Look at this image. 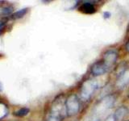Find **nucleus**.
<instances>
[{
    "instance_id": "nucleus-12",
    "label": "nucleus",
    "mask_w": 129,
    "mask_h": 121,
    "mask_svg": "<svg viewBox=\"0 0 129 121\" xmlns=\"http://www.w3.org/2000/svg\"><path fill=\"white\" fill-rule=\"evenodd\" d=\"M84 121H101V117L91 111L90 114L85 117Z\"/></svg>"
},
{
    "instance_id": "nucleus-15",
    "label": "nucleus",
    "mask_w": 129,
    "mask_h": 121,
    "mask_svg": "<svg viewBox=\"0 0 129 121\" xmlns=\"http://www.w3.org/2000/svg\"><path fill=\"white\" fill-rule=\"evenodd\" d=\"M125 49H126V51L129 53V40L126 43V44H125Z\"/></svg>"
},
{
    "instance_id": "nucleus-7",
    "label": "nucleus",
    "mask_w": 129,
    "mask_h": 121,
    "mask_svg": "<svg viewBox=\"0 0 129 121\" xmlns=\"http://www.w3.org/2000/svg\"><path fill=\"white\" fill-rule=\"evenodd\" d=\"M109 70V69L107 66L105 65V63L103 62L102 60H97L96 62H94L92 65V66L90 68V73L94 77H98L105 74L106 73H107Z\"/></svg>"
},
{
    "instance_id": "nucleus-17",
    "label": "nucleus",
    "mask_w": 129,
    "mask_h": 121,
    "mask_svg": "<svg viewBox=\"0 0 129 121\" xmlns=\"http://www.w3.org/2000/svg\"><path fill=\"white\" fill-rule=\"evenodd\" d=\"M127 121H129V120H127Z\"/></svg>"
},
{
    "instance_id": "nucleus-3",
    "label": "nucleus",
    "mask_w": 129,
    "mask_h": 121,
    "mask_svg": "<svg viewBox=\"0 0 129 121\" xmlns=\"http://www.w3.org/2000/svg\"><path fill=\"white\" fill-rule=\"evenodd\" d=\"M115 103V97L111 95H107L104 97L103 99H101L99 102L95 105L94 109L92 110V112L95 113L99 116H102L105 112H107L109 109L112 108L114 107Z\"/></svg>"
},
{
    "instance_id": "nucleus-10",
    "label": "nucleus",
    "mask_w": 129,
    "mask_h": 121,
    "mask_svg": "<svg viewBox=\"0 0 129 121\" xmlns=\"http://www.w3.org/2000/svg\"><path fill=\"white\" fill-rule=\"evenodd\" d=\"M28 10H29L28 8H23V9H20V10H19L17 11H15V13H13L11 15V18L13 19H21L27 13Z\"/></svg>"
},
{
    "instance_id": "nucleus-8",
    "label": "nucleus",
    "mask_w": 129,
    "mask_h": 121,
    "mask_svg": "<svg viewBox=\"0 0 129 121\" xmlns=\"http://www.w3.org/2000/svg\"><path fill=\"white\" fill-rule=\"evenodd\" d=\"M78 11L80 12H82L83 14H86V15H92L94 14L97 8L94 5V3H93L92 2H83L81 5L78 7Z\"/></svg>"
},
{
    "instance_id": "nucleus-1",
    "label": "nucleus",
    "mask_w": 129,
    "mask_h": 121,
    "mask_svg": "<svg viewBox=\"0 0 129 121\" xmlns=\"http://www.w3.org/2000/svg\"><path fill=\"white\" fill-rule=\"evenodd\" d=\"M66 101V99L64 95H58L53 100L48 116V121H60L67 116Z\"/></svg>"
},
{
    "instance_id": "nucleus-5",
    "label": "nucleus",
    "mask_w": 129,
    "mask_h": 121,
    "mask_svg": "<svg viewBox=\"0 0 129 121\" xmlns=\"http://www.w3.org/2000/svg\"><path fill=\"white\" fill-rule=\"evenodd\" d=\"M129 84V67L125 65L120 67L117 72L115 86L118 89H123Z\"/></svg>"
},
{
    "instance_id": "nucleus-2",
    "label": "nucleus",
    "mask_w": 129,
    "mask_h": 121,
    "mask_svg": "<svg viewBox=\"0 0 129 121\" xmlns=\"http://www.w3.org/2000/svg\"><path fill=\"white\" fill-rule=\"evenodd\" d=\"M99 88V82L94 79H87L82 82L79 91V99L86 102L89 101L94 95L95 91Z\"/></svg>"
},
{
    "instance_id": "nucleus-9",
    "label": "nucleus",
    "mask_w": 129,
    "mask_h": 121,
    "mask_svg": "<svg viewBox=\"0 0 129 121\" xmlns=\"http://www.w3.org/2000/svg\"><path fill=\"white\" fill-rule=\"evenodd\" d=\"M128 113V110L127 108L125 106H121L119 107L115 112V117L117 121H119L121 119H123L124 117H126V115H127Z\"/></svg>"
},
{
    "instance_id": "nucleus-13",
    "label": "nucleus",
    "mask_w": 129,
    "mask_h": 121,
    "mask_svg": "<svg viewBox=\"0 0 129 121\" xmlns=\"http://www.w3.org/2000/svg\"><path fill=\"white\" fill-rule=\"evenodd\" d=\"M105 121H117V120L115 119L114 114H113V115H109L106 118V119H105Z\"/></svg>"
},
{
    "instance_id": "nucleus-18",
    "label": "nucleus",
    "mask_w": 129,
    "mask_h": 121,
    "mask_svg": "<svg viewBox=\"0 0 129 121\" xmlns=\"http://www.w3.org/2000/svg\"><path fill=\"white\" fill-rule=\"evenodd\" d=\"M128 97H129V95H128Z\"/></svg>"
},
{
    "instance_id": "nucleus-14",
    "label": "nucleus",
    "mask_w": 129,
    "mask_h": 121,
    "mask_svg": "<svg viewBox=\"0 0 129 121\" xmlns=\"http://www.w3.org/2000/svg\"><path fill=\"white\" fill-rule=\"evenodd\" d=\"M111 16V12H109V11H105L104 13H103V18L104 19H109Z\"/></svg>"
},
{
    "instance_id": "nucleus-11",
    "label": "nucleus",
    "mask_w": 129,
    "mask_h": 121,
    "mask_svg": "<svg viewBox=\"0 0 129 121\" xmlns=\"http://www.w3.org/2000/svg\"><path fill=\"white\" fill-rule=\"evenodd\" d=\"M30 111V109L27 108V107H23V108H20L19 109L18 111H15L14 115L17 117H23L27 115H28V113Z\"/></svg>"
},
{
    "instance_id": "nucleus-16",
    "label": "nucleus",
    "mask_w": 129,
    "mask_h": 121,
    "mask_svg": "<svg viewBox=\"0 0 129 121\" xmlns=\"http://www.w3.org/2000/svg\"><path fill=\"white\" fill-rule=\"evenodd\" d=\"M0 90H3V85H2V83L1 82H0Z\"/></svg>"
},
{
    "instance_id": "nucleus-6",
    "label": "nucleus",
    "mask_w": 129,
    "mask_h": 121,
    "mask_svg": "<svg viewBox=\"0 0 129 121\" xmlns=\"http://www.w3.org/2000/svg\"><path fill=\"white\" fill-rule=\"evenodd\" d=\"M117 59H118V52L114 49H109L104 52L102 60L110 70L112 66H115Z\"/></svg>"
},
{
    "instance_id": "nucleus-4",
    "label": "nucleus",
    "mask_w": 129,
    "mask_h": 121,
    "mask_svg": "<svg viewBox=\"0 0 129 121\" xmlns=\"http://www.w3.org/2000/svg\"><path fill=\"white\" fill-rule=\"evenodd\" d=\"M80 100L76 94H70L67 97L66 101L67 116L73 117L78 114L81 107Z\"/></svg>"
}]
</instances>
